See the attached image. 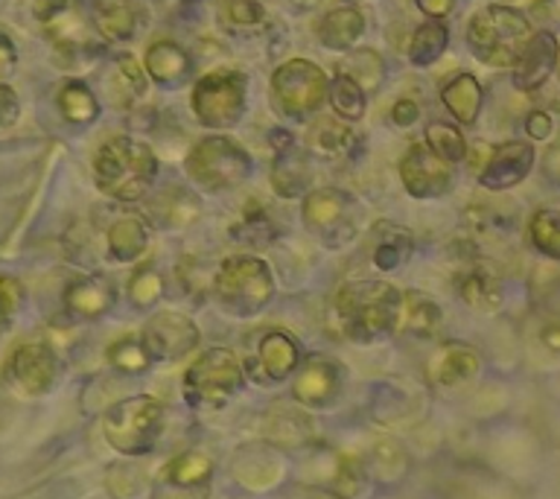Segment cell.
<instances>
[{
  "label": "cell",
  "mask_w": 560,
  "mask_h": 499,
  "mask_svg": "<svg viewBox=\"0 0 560 499\" xmlns=\"http://www.w3.org/2000/svg\"><path fill=\"white\" fill-rule=\"evenodd\" d=\"M143 68H147L149 79H155L158 85L164 88H178L192 70L187 50L175 42L149 44L147 56H143Z\"/></svg>",
  "instance_id": "20"
},
{
  "label": "cell",
  "mask_w": 560,
  "mask_h": 499,
  "mask_svg": "<svg viewBox=\"0 0 560 499\" xmlns=\"http://www.w3.org/2000/svg\"><path fill=\"white\" fill-rule=\"evenodd\" d=\"M190 105L196 120L208 129L234 126L245 108V77L240 70H213L196 82Z\"/></svg>",
  "instance_id": "10"
},
{
  "label": "cell",
  "mask_w": 560,
  "mask_h": 499,
  "mask_svg": "<svg viewBox=\"0 0 560 499\" xmlns=\"http://www.w3.org/2000/svg\"><path fill=\"white\" fill-rule=\"evenodd\" d=\"M400 182L415 199H438L453 187V164L438 158L427 143H415L400 161Z\"/></svg>",
  "instance_id": "15"
},
{
  "label": "cell",
  "mask_w": 560,
  "mask_h": 499,
  "mask_svg": "<svg viewBox=\"0 0 560 499\" xmlns=\"http://www.w3.org/2000/svg\"><path fill=\"white\" fill-rule=\"evenodd\" d=\"M420 117V105L415 103V100H397V103L392 105V120L397 123V126H415Z\"/></svg>",
  "instance_id": "46"
},
{
  "label": "cell",
  "mask_w": 560,
  "mask_h": 499,
  "mask_svg": "<svg viewBox=\"0 0 560 499\" xmlns=\"http://www.w3.org/2000/svg\"><path fill=\"white\" fill-rule=\"evenodd\" d=\"M528 18L514 7H488L467 26V44L490 68H514L516 56L532 38Z\"/></svg>",
  "instance_id": "3"
},
{
  "label": "cell",
  "mask_w": 560,
  "mask_h": 499,
  "mask_svg": "<svg viewBox=\"0 0 560 499\" xmlns=\"http://www.w3.org/2000/svg\"><path fill=\"white\" fill-rule=\"evenodd\" d=\"M21 301H24V289L15 278L9 275H0V333H7L15 322L18 310H21Z\"/></svg>",
  "instance_id": "44"
},
{
  "label": "cell",
  "mask_w": 560,
  "mask_h": 499,
  "mask_svg": "<svg viewBox=\"0 0 560 499\" xmlns=\"http://www.w3.org/2000/svg\"><path fill=\"white\" fill-rule=\"evenodd\" d=\"M446 44H450V33H446L444 21H427V24H420L415 30V35H411L409 44L411 65H418V68L435 65L446 53Z\"/></svg>",
  "instance_id": "30"
},
{
  "label": "cell",
  "mask_w": 560,
  "mask_h": 499,
  "mask_svg": "<svg viewBox=\"0 0 560 499\" xmlns=\"http://www.w3.org/2000/svg\"><path fill=\"white\" fill-rule=\"evenodd\" d=\"M441 324V310L435 301H429L420 292H406L402 295V313H400V333H409L415 339H427L438 330Z\"/></svg>",
  "instance_id": "27"
},
{
  "label": "cell",
  "mask_w": 560,
  "mask_h": 499,
  "mask_svg": "<svg viewBox=\"0 0 560 499\" xmlns=\"http://www.w3.org/2000/svg\"><path fill=\"white\" fill-rule=\"evenodd\" d=\"M269 143H271V149H275V152H283V149L295 147V138H292L287 129H271L269 131Z\"/></svg>",
  "instance_id": "50"
},
{
  "label": "cell",
  "mask_w": 560,
  "mask_h": 499,
  "mask_svg": "<svg viewBox=\"0 0 560 499\" xmlns=\"http://www.w3.org/2000/svg\"><path fill=\"white\" fill-rule=\"evenodd\" d=\"M59 357L47 341H24L9 353L3 380L21 397H44L59 383Z\"/></svg>",
  "instance_id": "12"
},
{
  "label": "cell",
  "mask_w": 560,
  "mask_h": 499,
  "mask_svg": "<svg viewBox=\"0 0 560 499\" xmlns=\"http://www.w3.org/2000/svg\"><path fill=\"white\" fill-rule=\"evenodd\" d=\"M427 147L435 152L438 158H444L446 164H458L467 155V140L462 138V131L450 126V123H429L427 126Z\"/></svg>",
  "instance_id": "36"
},
{
  "label": "cell",
  "mask_w": 560,
  "mask_h": 499,
  "mask_svg": "<svg viewBox=\"0 0 560 499\" xmlns=\"http://www.w3.org/2000/svg\"><path fill=\"white\" fill-rule=\"evenodd\" d=\"M341 385H345V368L336 359L310 357L301 359V365H298L292 394L301 406L327 409L341 394Z\"/></svg>",
  "instance_id": "16"
},
{
  "label": "cell",
  "mask_w": 560,
  "mask_h": 499,
  "mask_svg": "<svg viewBox=\"0 0 560 499\" xmlns=\"http://www.w3.org/2000/svg\"><path fill=\"white\" fill-rule=\"evenodd\" d=\"M56 103H59L61 117L68 123H77V126H88L100 117V100L85 82H77V79H70L59 88Z\"/></svg>",
  "instance_id": "29"
},
{
  "label": "cell",
  "mask_w": 560,
  "mask_h": 499,
  "mask_svg": "<svg viewBox=\"0 0 560 499\" xmlns=\"http://www.w3.org/2000/svg\"><path fill=\"white\" fill-rule=\"evenodd\" d=\"M327 96H330L332 112L339 114L341 120H362V114H365L368 105L365 91H362L348 73H339V77L330 79V91H327Z\"/></svg>",
  "instance_id": "32"
},
{
  "label": "cell",
  "mask_w": 560,
  "mask_h": 499,
  "mask_svg": "<svg viewBox=\"0 0 560 499\" xmlns=\"http://www.w3.org/2000/svg\"><path fill=\"white\" fill-rule=\"evenodd\" d=\"M105 357H108V365L122 371V374H140V371H147L149 365H155L152 357H149L147 345L140 339V333H129V336H122V339L114 341Z\"/></svg>",
  "instance_id": "33"
},
{
  "label": "cell",
  "mask_w": 560,
  "mask_h": 499,
  "mask_svg": "<svg viewBox=\"0 0 560 499\" xmlns=\"http://www.w3.org/2000/svg\"><path fill=\"white\" fill-rule=\"evenodd\" d=\"M313 182V173H310V161L298 149V143L292 149H283V152H275V164H271V187L283 199H298L304 196V190Z\"/></svg>",
  "instance_id": "23"
},
{
  "label": "cell",
  "mask_w": 560,
  "mask_h": 499,
  "mask_svg": "<svg viewBox=\"0 0 560 499\" xmlns=\"http://www.w3.org/2000/svg\"><path fill=\"white\" fill-rule=\"evenodd\" d=\"M462 298L476 310H493L499 306V287L497 280L485 275V271H470L464 275L462 287H458Z\"/></svg>",
  "instance_id": "41"
},
{
  "label": "cell",
  "mask_w": 560,
  "mask_h": 499,
  "mask_svg": "<svg viewBox=\"0 0 560 499\" xmlns=\"http://www.w3.org/2000/svg\"><path fill=\"white\" fill-rule=\"evenodd\" d=\"M140 339L147 345L152 362H173V359L187 357L199 345V327L184 313H155L140 330Z\"/></svg>",
  "instance_id": "14"
},
{
  "label": "cell",
  "mask_w": 560,
  "mask_h": 499,
  "mask_svg": "<svg viewBox=\"0 0 560 499\" xmlns=\"http://www.w3.org/2000/svg\"><path fill=\"white\" fill-rule=\"evenodd\" d=\"M35 18L47 42L70 59L100 50L94 12H88L85 0H38Z\"/></svg>",
  "instance_id": "8"
},
{
  "label": "cell",
  "mask_w": 560,
  "mask_h": 499,
  "mask_svg": "<svg viewBox=\"0 0 560 499\" xmlns=\"http://www.w3.org/2000/svg\"><path fill=\"white\" fill-rule=\"evenodd\" d=\"M161 295H164V278H161V271L155 266H140L129 280L131 304L147 310V306H155L161 301Z\"/></svg>",
  "instance_id": "39"
},
{
  "label": "cell",
  "mask_w": 560,
  "mask_h": 499,
  "mask_svg": "<svg viewBox=\"0 0 560 499\" xmlns=\"http://www.w3.org/2000/svg\"><path fill=\"white\" fill-rule=\"evenodd\" d=\"M15 61H18L15 44H12V38L7 35V30H0V70L9 73V70L15 68Z\"/></svg>",
  "instance_id": "49"
},
{
  "label": "cell",
  "mask_w": 560,
  "mask_h": 499,
  "mask_svg": "<svg viewBox=\"0 0 560 499\" xmlns=\"http://www.w3.org/2000/svg\"><path fill=\"white\" fill-rule=\"evenodd\" d=\"M210 471H213V467H210V462L205 455L184 453L170 462L164 476L166 481H173L178 488H196V485H205V481L210 479Z\"/></svg>",
  "instance_id": "37"
},
{
  "label": "cell",
  "mask_w": 560,
  "mask_h": 499,
  "mask_svg": "<svg viewBox=\"0 0 560 499\" xmlns=\"http://www.w3.org/2000/svg\"><path fill=\"white\" fill-rule=\"evenodd\" d=\"M532 243L534 248L551 260H560V205L542 208L532 217Z\"/></svg>",
  "instance_id": "35"
},
{
  "label": "cell",
  "mask_w": 560,
  "mask_h": 499,
  "mask_svg": "<svg viewBox=\"0 0 560 499\" xmlns=\"http://www.w3.org/2000/svg\"><path fill=\"white\" fill-rule=\"evenodd\" d=\"M415 3H418V9L429 21H444L455 7V0H415Z\"/></svg>",
  "instance_id": "48"
},
{
  "label": "cell",
  "mask_w": 560,
  "mask_h": 499,
  "mask_svg": "<svg viewBox=\"0 0 560 499\" xmlns=\"http://www.w3.org/2000/svg\"><path fill=\"white\" fill-rule=\"evenodd\" d=\"M108 257L117 263H135L149 248V225L140 217H120L105 234Z\"/></svg>",
  "instance_id": "25"
},
{
  "label": "cell",
  "mask_w": 560,
  "mask_h": 499,
  "mask_svg": "<svg viewBox=\"0 0 560 499\" xmlns=\"http://www.w3.org/2000/svg\"><path fill=\"white\" fill-rule=\"evenodd\" d=\"M415 252V236L409 228L380 222L374 228V266L380 271H397L409 263Z\"/></svg>",
  "instance_id": "24"
},
{
  "label": "cell",
  "mask_w": 560,
  "mask_h": 499,
  "mask_svg": "<svg viewBox=\"0 0 560 499\" xmlns=\"http://www.w3.org/2000/svg\"><path fill=\"white\" fill-rule=\"evenodd\" d=\"M184 170L201 190L222 193L240 187L252 175V158L236 140L225 135H210L187 152Z\"/></svg>",
  "instance_id": "7"
},
{
  "label": "cell",
  "mask_w": 560,
  "mask_h": 499,
  "mask_svg": "<svg viewBox=\"0 0 560 499\" xmlns=\"http://www.w3.org/2000/svg\"><path fill=\"white\" fill-rule=\"evenodd\" d=\"M330 79L315 61L292 59L283 61L271 77V100L275 108L287 117H306L315 114L327 100Z\"/></svg>",
  "instance_id": "9"
},
{
  "label": "cell",
  "mask_w": 560,
  "mask_h": 499,
  "mask_svg": "<svg viewBox=\"0 0 560 499\" xmlns=\"http://www.w3.org/2000/svg\"><path fill=\"white\" fill-rule=\"evenodd\" d=\"M345 68H348V77L353 79L362 91H376V88L383 85L385 65L380 53L357 50L353 56H350Z\"/></svg>",
  "instance_id": "38"
},
{
  "label": "cell",
  "mask_w": 560,
  "mask_h": 499,
  "mask_svg": "<svg viewBox=\"0 0 560 499\" xmlns=\"http://www.w3.org/2000/svg\"><path fill=\"white\" fill-rule=\"evenodd\" d=\"M301 365V348L287 330H269L262 333L257 341L254 357L245 362V376L257 385H278L295 374Z\"/></svg>",
  "instance_id": "13"
},
{
  "label": "cell",
  "mask_w": 560,
  "mask_h": 499,
  "mask_svg": "<svg viewBox=\"0 0 560 499\" xmlns=\"http://www.w3.org/2000/svg\"><path fill=\"white\" fill-rule=\"evenodd\" d=\"M313 138L315 147L330 158H348L353 152V143H357V135L350 131V126H341V123H322Z\"/></svg>",
  "instance_id": "42"
},
{
  "label": "cell",
  "mask_w": 560,
  "mask_h": 499,
  "mask_svg": "<svg viewBox=\"0 0 560 499\" xmlns=\"http://www.w3.org/2000/svg\"><path fill=\"white\" fill-rule=\"evenodd\" d=\"M114 82L120 88V103L131 105L147 96V68H140V61L131 53H120L114 59Z\"/></svg>",
  "instance_id": "34"
},
{
  "label": "cell",
  "mask_w": 560,
  "mask_h": 499,
  "mask_svg": "<svg viewBox=\"0 0 560 499\" xmlns=\"http://www.w3.org/2000/svg\"><path fill=\"white\" fill-rule=\"evenodd\" d=\"M555 129V123L546 112H532L528 114V120H525V131H528V138L534 140H546Z\"/></svg>",
  "instance_id": "47"
},
{
  "label": "cell",
  "mask_w": 560,
  "mask_h": 499,
  "mask_svg": "<svg viewBox=\"0 0 560 499\" xmlns=\"http://www.w3.org/2000/svg\"><path fill=\"white\" fill-rule=\"evenodd\" d=\"M441 103L446 105V112L453 114L455 120L472 126L481 112V85L470 73H458L441 91Z\"/></svg>",
  "instance_id": "26"
},
{
  "label": "cell",
  "mask_w": 560,
  "mask_h": 499,
  "mask_svg": "<svg viewBox=\"0 0 560 499\" xmlns=\"http://www.w3.org/2000/svg\"><path fill=\"white\" fill-rule=\"evenodd\" d=\"M210 292L228 315L252 318L275 295V278H271L266 260L252 257V254H240V257H228L219 266Z\"/></svg>",
  "instance_id": "4"
},
{
  "label": "cell",
  "mask_w": 560,
  "mask_h": 499,
  "mask_svg": "<svg viewBox=\"0 0 560 499\" xmlns=\"http://www.w3.org/2000/svg\"><path fill=\"white\" fill-rule=\"evenodd\" d=\"M164 420L166 409L155 397H149V394L126 397V401L114 403L112 409L105 411V441L122 455H147L161 441Z\"/></svg>",
  "instance_id": "5"
},
{
  "label": "cell",
  "mask_w": 560,
  "mask_h": 499,
  "mask_svg": "<svg viewBox=\"0 0 560 499\" xmlns=\"http://www.w3.org/2000/svg\"><path fill=\"white\" fill-rule=\"evenodd\" d=\"M117 301V292L105 278H94V275H88V278H77L73 283H68L65 289V306H68L70 315H77V318H100L114 306Z\"/></svg>",
  "instance_id": "19"
},
{
  "label": "cell",
  "mask_w": 560,
  "mask_h": 499,
  "mask_svg": "<svg viewBox=\"0 0 560 499\" xmlns=\"http://www.w3.org/2000/svg\"><path fill=\"white\" fill-rule=\"evenodd\" d=\"M560 44L551 33H534L523 53L514 61V88L523 94H532L537 88L546 85V79L551 77V70L558 68Z\"/></svg>",
  "instance_id": "17"
},
{
  "label": "cell",
  "mask_w": 560,
  "mask_h": 499,
  "mask_svg": "<svg viewBox=\"0 0 560 499\" xmlns=\"http://www.w3.org/2000/svg\"><path fill=\"white\" fill-rule=\"evenodd\" d=\"M350 208H353L350 193L339 187H322V190L306 193L301 213H304L306 228L322 240V245L336 252L357 236V222L350 217Z\"/></svg>",
  "instance_id": "11"
},
{
  "label": "cell",
  "mask_w": 560,
  "mask_h": 499,
  "mask_svg": "<svg viewBox=\"0 0 560 499\" xmlns=\"http://www.w3.org/2000/svg\"><path fill=\"white\" fill-rule=\"evenodd\" d=\"M231 236L243 245H269L278 236V225L271 222V217L266 213L260 201H248L240 222L231 225Z\"/></svg>",
  "instance_id": "31"
},
{
  "label": "cell",
  "mask_w": 560,
  "mask_h": 499,
  "mask_svg": "<svg viewBox=\"0 0 560 499\" xmlns=\"http://www.w3.org/2000/svg\"><path fill=\"white\" fill-rule=\"evenodd\" d=\"M365 33V18L353 7H336L318 21L315 35L330 50H350Z\"/></svg>",
  "instance_id": "22"
},
{
  "label": "cell",
  "mask_w": 560,
  "mask_h": 499,
  "mask_svg": "<svg viewBox=\"0 0 560 499\" xmlns=\"http://www.w3.org/2000/svg\"><path fill=\"white\" fill-rule=\"evenodd\" d=\"M245 383V368L234 350L210 348L184 374V397L196 409H225Z\"/></svg>",
  "instance_id": "6"
},
{
  "label": "cell",
  "mask_w": 560,
  "mask_h": 499,
  "mask_svg": "<svg viewBox=\"0 0 560 499\" xmlns=\"http://www.w3.org/2000/svg\"><path fill=\"white\" fill-rule=\"evenodd\" d=\"M534 166V149L525 140H508L499 143L490 158L485 161L479 182L485 190H508L523 182L525 175L532 173Z\"/></svg>",
  "instance_id": "18"
},
{
  "label": "cell",
  "mask_w": 560,
  "mask_h": 499,
  "mask_svg": "<svg viewBox=\"0 0 560 499\" xmlns=\"http://www.w3.org/2000/svg\"><path fill=\"white\" fill-rule=\"evenodd\" d=\"M21 117V100L7 82H0V131L12 129Z\"/></svg>",
  "instance_id": "45"
},
{
  "label": "cell",
  "mask_w": 560,
  "mask_h": 499,
  "mask_svg": "<svg viewBox=\"0 0 560 499\" xmlns=\"http://www.w3.org/2000/svg\"><path fill=\"white\" fill-rule=\"evenodd\" d=\"M96 33L108 42H129L140 26L138 0H94Z\"/></svg>",
  "instance_id": "21"
},
{
  "label": "cell",
  "mask_w": 560,
  "mask_h": 499,
  "mask_svg": "<svg viewBox=\"0 0 560 499\" xmlns=\"http://www.w3.org/2000/svg\"><path fill=\"white\" fill-rule=\"evenodd\" d=\"M341 333L357 345H374L400 330L402 292L385 280H350L336 292Z\"/></svg>",
  "instance_id": "1"
},
{
  "label": "cell",
  "mask_w": 560,
  "mask_h": 499,
  "mask_svg": "<svg viewBox=\"0 0 560 499\" xmlns=\"http://www.w3.org/2000/svg\"><path fill=\"white\" fill-rule=\"evenodd\" d=\"M476 353H472L470 348H464V345H458V341H450V345H444V350L438 353L435 359H432V380L441 385H458L464 383L467 376L476 371Z\"/></svg>",
  "instance_id": "28"
},
{
  "label": "cell",
  "mask_w": 560,
  "mask_h": 499,
  "mask_svg": "<svg viewBox=\"0 0 560 499\" xmlns=\"http://www.w3.org/2000/svg\"><path fill=\"white\" fill-rule=\"evenodd\" d=\"M158 205H161L158 210H161L166 225H187L199 217V201L192 199V193H187L184 187H170Z\"/></svg>",
  "instance_id": "40"
},
{
  "label": "cell",
  "mask_w": 560,
  "mask_h": 499,
  "mask_svg": "<svg viewBox=\"0 0 560 499\" xmlns=\"http://www.w3.org/2000/svg\"><path fill=\"white\" fill-rule=\"evenodd\" d=\"M158 178V158L143 140L108 138L94 155V182L100 193L117 201L143 199Z\"/></svg>",
  "instance_id": "2"
},
{
  "label": "cell",
  "mask_w": 560,
  "mask_h": 499,
  "mask_svg": "<svg viewBox=\"0 0 560 499\" xmlns=\"http://www.w3.org/2000/svg\"><path fill=\"white\" fill-rule=\"evenodd\" d=\"M219 15H222L225 24L236 26V30H252V26L262 24L266 9H262L260 0H222Z\"/></svg>",
  "instance_id": "43"
}]
</instances>
